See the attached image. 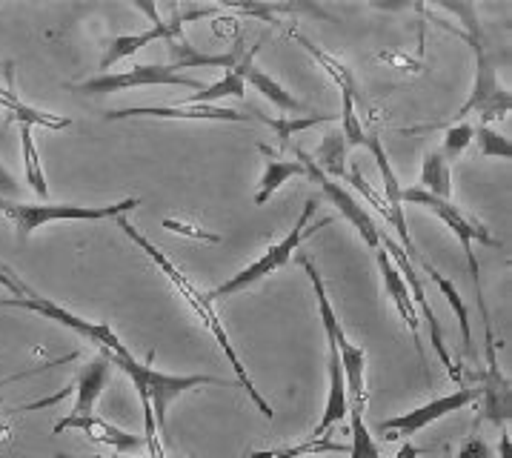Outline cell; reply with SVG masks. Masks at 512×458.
<instances>
[{
  "label": "cell",
  "mask_w": 512,
  "mask_h": 458,
  "mask_svg": "<svg viewBox=\"0 0 512 458\" xmlns=\"http://www.w3.org/2000/svg\"><path fill=\"white\" fill-rule=\"evenodd\" d=\"M115 221H118V227L123 229V235H126V238H129L132 244H138V247H141V250H144L146 255H149V258L155 261V267L164 272L166 281H169V284L175 287V292H178V295L184 298L186 304H189V310L198 315V321H201L206 330L212 333V338L218 341V347H221L226 358H229L232 370H235V375H238V387H244L246 393H249V398H252V401L258 404L261 416L272 421V418H275V413H272V407H269L267 401H264V396H261V393L255 390L252 378H249V373H246V364L241 361V358H238V353H235V347H232V341H229V333H226L224 321H221V318H218V313H215V301H209V295L198 290V287H195V284H192V281L186 278L184 272L178 270V264H175V261H172V258L166 255V252L158 250V247H155V244H152V241H149L146 235H141V229L132 227V221H126L123 215H121V218H115Z\"/></svg>",
  "instance_id": "6da1fadb"
},
{
  "label": "cell",
  "mask_w": 512,
  "mask_h": 458,
  "mask_svg": "<svg viewBox=\"0 0 512 458\" xmlns=\"http://www.w3.org/2000/svg\"><path fill=\"white\" fill-rule=\"evenodd\" d=\"M447 9L464 18V29L467 32H458V35L467 38V43L472 46V55H475V84H472L470 98L458 106V112L452 115L450 124H461L470 115H478L481 124L487 126L495 118H504L512 106L510 92L498 84V55L492 52L490 41H487L481 23L475 18V9L472 6L458 3V6H447Z\"/></svg>",
  "instance_id": "7a4b0ae2"
},
{
  "label": "cell",
  "mask_w": 512,
  "mask_h": 458,
  "mask_svg": "<svg viewBox=\"0 0 512 458\" xmlns=\"http://www.w3.org/2000/svg\"><path fill=\"white\" fill-rule=\"evenodd\" d=\"M109 358L112 367H118L123 373L132 378L138 396H146L149 407H152V416H155V427L158 433L166 430V413H169V404L178 396H184L186 390H195V387H206V384H224V387H238V381H224L218 375H169L155 370V353L146 355V361H135V355L129 350L123 353H101Z\"/></svg>",
  "instance_id": "3957f363"
},
{
  "label": "cell",
  "mask_w": 512,
  "mask_h": 458,
  "mask_svg": "<svg viewBox=\"0 0 512 458\" xmlns=\"http://www.w3.org/2000/svg\"><path fill=\"white\" fill-rule=\"evenodd\" d=\"M415 204V207L430 209L435 218H441L447 227L452 229V235L461 241V250H464V258L470 264L472 284H475V304H478V313H481V321H484V335L492 333V318L490 310H487V301H484V290H481V267H478V258L472 252V244H484V247H504L490 229L484 227L478 218H472L467 212H461V207H455L452 201H441L430 192H424L421 187L401 189V204Z\"/></svg>",
  "instance_id": "277c9868"
},
{
  "label": "cell",
  "mask_w": 512,
  "mask_h": 458,
  "mask_svg": "<svg viewBox=\"0 0 512 458\" xmlns=\"http://www.w3.org/2000/svg\"><path fill=\"white\" fill-rule=\"evenodd\" d=\"M301 264L307 270L309 281H312V290H315V298H318V315L324 321V333L327 338H332L335 350H338V358H341V367H344V378H347V398H349V410L355 413H364L367 410V384H364V373H367V353L364 347L352 344L341 327V318L332 310V301L327 295V284L321 278L318 267L309 261L307 255H301Z\"/></svg>",
  "instance_id": "5b68a950"
},
{
  "label": "cell",
  "mask_w": 512,
  "mask_h": 458,
  "mask_svg": "<svg viewBox=\"0 0 512 458\" xmlns=\"http://www.w3.org/2000/svg\"><path fill=\"white\" fill-rule=\"evenodd\" d=\"M315 209H318V198H307V204L301 209V215H298V221H295V227L289 232L284 241H278V244H272L258 261H252L249 267L238 272V275H232L229 281H224L221 287H215L212 292H206L209 295V301H218V298H229V295H235V292H244L249 287H255V284H261L264 278L269 275H275L278 270H284L289 261H292V255L298 252V247L307 241L309 235H315L318 229H327L332 224V218H321L318 224H312V215H315Z\"/></svg>",
  "instance_id": "8992f818"
},
{
  "label": "cell",
  "mask_w": 512,
  "mask_h": 458,
  "mask_svg": "<svg viewBox=\"0 0 512 458\" xmlns=\"http://www.w3.org/2000/svg\"><path fill=\"white\" fill-rule=\"evenodd\" d=\"M135 207H141V198H123L109 207H81V204H21L0 195V212L15 224L18 241H26L32 229L52 221H106V218H121L123 212Z\"/></svg>",
  "instance_id": "52a82bcc"
},
{
  "label": "cell",
  "mask_w": 512,
  "mask_h": 458,
  "mask_svg": "<svg viewBox=\"0 0 512 458\" xmlns=\"http://www.w3.org/2000/svg\"><path fill=\"white\" fill-rule=\"evenodd\" d=\"M0 307H12V310H29V313H38L55 324H61L66 330H72L75 335H81L83 341H89L98 353H123L126 344H123L118 335L109 330V324H98V321H86L81 315L69 313L58 307L55 301L43 298L38 292L26 290V295H15V298H0Z\"/></svg>",
  "instance_id": "ba28073f"
},
{
  "label": "cell",
  "mask_w": 512,
  "mask_h": 458,
  "mask_svg": "<svg viewBox=\"0 0 512 458\" xmlns=\"http://www.w3.org/2000/svg\"><path fill=\"white\" fill-rule=\"evenodd\" d=\"M135 86H184V89H198V92L206 89L204 81L175 72L169 63H135L126 72H103L98 78H89L83 84H69L66 89L81 92V95H109V92L135 89Z\"/></svg>",
  "instance_id": "9c48e42d"
},
{
  "label": "cell",
  "mask_w": 512,
  "mask_h": 458,
  "mask_svg": "<svg viewBox=\"0 0 512 458\" xmlns=\"http://www.w3.org/2000/svg\"><path fill=\"white\" fill-rule=\"evenodd\" d=\"M381 244H384V250H387V255L392 258V264H395V267H398V272H401L404 284L410 287L415 310H421V313H424V318H427V324H430L432 350H435V355L441 358V364L447 367V375H450L452 381H461V370L452 364L450 350H447V344H444V333H441V321H438V315H435V310L430 307V301H427V292H424V278L418 275V267H415L410 258H407V250H404V247H401V244H398L392 235L381 232Z\"/></svg>",
  "instance_id": "30bf717a"
},
{
  "label": "cell",
  "mask_w": 512,
  "mask_h": 458,
  "mask_svg": "<svg viewBox=\"0 0 512 458\" xmlns=\"http://www.w3.org/2000/svg\"><path fill=\"white\" fill-rule=\"evenodd\" d=\"M295 155H298V164L304 167V172H307L309 178L321 187V192H324V198H327L329 204H332V207H338V212L344 215V221H349L352 227L358 229L361 241L367 244L369 250H381V229H378V224L372 221V215L364 209V204H358V201H355V198H352L347 189L341 187L335 178L324 175L307 149H301V146H298V149H295Z\"/></svg>",
  "instance_id": "8fae6325"
},
{
  "label": "cell",
  "mask_w": 512,
  "mask_h": 458,
  "mask_svg": "<svg viewBox=\"0 0 512 458\" xmlns=\"http://www.w3.org/2000/svg\"><path fill=\"white\" fill-rule=\"evenodd\" d=\"M472 401H478V390H452L450 396H441L430 401V404H424V407H415L410 413H404V416H392L387 421H381L378 424V430L381 433H390L387 438H398V436H415V433H421L424 427H430L435 421H441L444 416H450V413H458V410H464V407H470Z\"/></svg>",
  "instance_id": "7c38bea8"
},
{
  "label": "cell",
  "mask_w": 512,
  "mask_h": 458,
  "mask_svg": "<svg viewBox=\"0 0 512 458\" xmlns=\"http://www.w3.org/2000/svg\"><path fill=\"white\" fill-rule=\"evenodd\" d=\"M487 370L481 373V416L475 418V427L481 421H492L495 427L507 430L512 418V390L507 375L498 370V355H495V333H487Z\"/></svg>",
  "instance_id": "4fadbf2b"
},
{
  "label": "cell",
  "mask_w": 512,
  "mask_h": 458,
  "mask_svg": "<svg viewBox=\"0 0 512 458\" xmlns=\"http://www.w3.org/2000/svg\"><path fill=\"white\" fill-rule=\"evenodd\" d=\"M138 9L146 12L149 18H152V29H144V32H138V35H121V38H115V41L106 46V52H103L101 58V69H112L115 63L123 61V58H132L138 49H144L149 43L155 41H172V38H178V35H184V18H181V12L175 9V15L164 21L161 15H158V9L152 6V3H138Z\"/></svg>",
  "instance_id": "5bb4252c"
},
{
  "label": "cell",
  "mask_w": 512,
  "mask_h": 458,
  "mask_svg": "<svg viewBox=\"0 0 512 458\" xmlns=\"http://www.w3.org/2000/svg\"><path fill=\"white\" fill-rule=\"evenodd\" d=\"M123 118H166V121H229V124H244L255 121L252 115H241L226 106H129V109H115L106 112V121H123Z\"/></svg>",
  "instance_id": "9a60e30c"
},
{
  "label": "cell",
  "mask_w": 512,
  "mask_h": 458,
  "mask_svg": "<svg viewBox=\"0 0 512 458\" xmlns=\"http://www.w3.org/2000/svg\"><path fill=\"white\" fill-rule=\"evenodd\" d=\"M375 258H378V270L384 275V290L390 295V301L395 304V310L401 313V318L407 321V327H410L412 341H415V350L421 355V361L427 364V355H424V344H421V321H418V310H415V304H412V295L410 287L404 284V278H401V272L398 267L392 264V258L387 255V250L381 247V250H375Z\"/></svg>",
  "instance_id": "2e32d148"
},
{
  "label": "cell",
  "mask_w": 512,
  "mask_h": 458,
  "mask_svg": "<svg viewBox=\"0 0 512 458\" xmlns=\"http://www.w3.org/2000/svg\"><path fill=\"white\" fill-rule=\"evenodd\" d=\"M63 430H78V433H83L89 441L103 444V447H112V450H118V453H129V450H138L141 444H146L141 436L126 433V430H121V427H115V424H109V421H103V418L98 416L61 418V421L55 424V433H63Z\"/></svg>",
  "instance_id": "e0dca14e"
},
{
  "label": "cell",
  "mask_w": 512,
  "mask_h": 458,
  "mask_svg": "<svg viewBox=\"0 0 512 458\" xmlns=\"http://www.w3.org/2000/svg\"><path fill=\"white\" fill-rule=\"evenodd\" d=\"M327 378H329V393L327 404H324V416H321V424L315 427L312 438H324L335 427L341 424L344 418L349 416V398H347V378H344V367H341V358H338V350L332 344V338H327Z\"/></svg>",
  "instance_id": "ac0fdd59"
},
{
  "label": "cell",
  "mask_w": 512,
  "mask_h": 458,
  "mask_svg": "<svg viewBox=\"0 0 512 458\" xmlns=\"http://www.w3.org/2000/svg\"><path fill=\"white\" fill-rule=\"evenodd\" d=\"M109 375H112V364H109L106 355L98 353L95 358H89V361L83 364L81 373L75 378V384L69 387V390L75 393V407H72L69 416H95V404H98V398H101Z\"/></svg>",
  "instance_id": "d6986e66"
},
{
  "label": "cell",
  "mask_w": 512,
  "mask_h": 458,
  "mask_svg": "<svg viewBox=\"0 0 512 458\" xmlns=\"http://www.w3.org/2000/svg\"><path fill=\"white\" fill-rule=\"evenodd\" d=\"M258 46H261V41L255 43L249 52H244V58L238 61V69H241V75H244L246 84H252L264 98H267L269 104H275L278 109H284V112H307V115H312V109H309L307 104H301L292 92H287L284 86L278 84L275 78H269L267 72H261L258 66H255V55H258Z\"/></svg>",
  "instance_id": "ffe728a7"
},
{
  "label": "cell",
  "mask_w": 512,
  "mask_h": 458,
  "mask_svg": "<svg viewBox=\"0 0 512 458\" xmlns=\"http://www.w3.org/2000/svg\"><path fill=\"white\" fill-rule=\"evenodd\" d=\"M169 43V55H172V69L175 72H181V69H209V66H218V69H232L235 63L244 58V46L241 43H235L232 46V52H226V55H201L192 43L186 41V35H178V38H172Z\"/></svg>",
  "instance_id": "44dd1931"
},
{
  "label": "cell",
  "mask_w": 512,
  "mask_h": 458,
  "mask_svg": "<svg viewBox=\"0 0 512 458\" xmlns=\"http://www.w3.org/2000/svg\"><path fill=\"white\" fill-rule=\"evenodd\" d=\"M289 38H292V41H298L301 46H304V49H307L309 58L318 63V66H321V69L327 72L329 78H332V81L338 84V92H341V95H349V98H352L355 104L361 101V92H358V81H355V72L349 69L347 63H341L338 58H332L329 52H324V49H321L318 43L309 41L307 35H301L298 29H289Z\"/></svg>",
  "instance_id": "7402d4cb"
},
{
  "label": "cell",
  "mask_w": 512,
  "mask_h": 458,
  "mask_svg": "<svg viewBox=\"0 0 512 458\" xmlns=\"http://www.w3.org/2000/svg\"><path fill=\"white\" fill-rule=\"evenodd\" d=\"M0 106L9 112V121H15L18 126H46V129H66V126H72V118L52 115V112H43V109L23 104L21 98L12 89H6V86H0Z\"/></svg>",
  "instance_id": "603a6c76"
},
{
  "label": "cell",
  "mask_w": 512,
  "mask_h": 458,
  "mask_svg": "<svg viewBox=\"0 0 512 458\" xmlns=\"http://www.w3.org/2000/svg\"><path fill=\"white\" fill-rule=\"evenodd\" d=\"M261 152L267 155V169H264V178H261V187L255 195V204L264 207L269 198L278 192V189L287 184L292 175H307L304 167L298 161H287V158H278L275 152H269V146H261Z\"/></svg>",
  "instance_id": "cb8c5ba5"
},
{
  "label": "cell",
  "mask_w": 512,
  "mask_h": 458,
  "mask_svg": "<svg viewBox=\"0 0 512 458\" xmlns=\"http://www.w3.org/2000/svg\"><path fill=\"white\" fill-rule=\"evenodd\" d=\"M421 189L441 201H452V164L441 149H430L421 164Z\"/></svg>",
  "instance_id": "d4e9b609"
},
{
  "label": "cell",
  "mask_w": 512,
  "mask_h": 458,
  "mask_svg": "<svg viewBox=\"0 0 512 458\" xmlns=\"http://www.w3.org/2000/svg\"><path fill=\"white\" fill-rule=\"evenodd\" d=\"M415 267H421V270L430 275V281L438 287V290L444 292V298L450 301L452 313H455V318H458V327H461V338H464V350L470 353L472 350V330H470V310H467V301L461 298V292H458V287L452 284L450 278H444L441 272L435 270L432 264H427V261H421V264H415Z\"/></svg>",
  "instance_id": "484cf974"
},
{
  "label": "cell",
  "mask_w": 512,
  "mask_h": 458,
  "mask_svg": "<svg viewBox=\"0 0 512 458\" xmlns=\"http://www.w3.org/2000/svg\"><path fill=\"white\" fill-rule=\"evenodd\" d=\"M252 118H255V121H261V124H267L269 129H275V135L281 138V149H287L289 141H292L295 135L307 132V129H312V126L335 124V121H338V115H318V112H312V115H307V118H295V115H287V118H267V115L255 112Z\"/></svg>",
  "instance_id": "4316f807"
},
{
  "label": "cell",
  "mask_w": 512,
  "mask_h": 458,
  "mask_svg": "<svg viewBox=\"0 0 512 458\" xmlns=\"http://www.w3.org/2000/svg\"><path fill=\"white\" fill-rule=\"evenodd\" d=\"M344 155H347V141H344V135H341V129L335 126L332 132L324 135V141L318 146V152L312 155L315 158V164L318 169L329 175V178H347V167H344Z\"/></svg>",
  "instance_id": "83f0119b"
},
{
  "label": "cell",
  "mask_w": 512,
  "mask_h": 458,
  "mask_svg": "<svg viewBox=\"0 0 512 458\" xmlns=\"http://www.w3.org/2000/svg\"><path fill=\"white\" fill-rule=\"evenodd\" d=\"M246 95V81L244 75H241V69H238V63L224 72V78L218 81V84H209L204 92H198V95H192L186 104L192 106H215V101H221V98H244Z\"/></svg>",
  "instance_id": "f1b7e54d"
},
{
  "label": "cell",
  "mask_w": 512,
  "mask_h": 458,
  "mask_svg": "<svg viewBox=\"0 0 512 458\" xmlns=\"http://www.w3.org/2000/svg\"><path fill=\"white\" fill-rule=\"evenodd\" d=\"M23 138V167H26V184L32 187V192L46 201L49 198V187H46V175L41 167V155L35 149V138H32V126H21Z\"/></svg>",
  "instance_id": "f546056e"
},
{
  "label": "cell",
  "mask_w": 512,
  "mask_h": 458,
  "mask_svg": "<svg viewBox=\"0 0 512 458\" xmlns=\"http://www.w3.org/2000/svg\"><path fill=\"white\" fill-rule=\"evenodd\" d=\"M349 447H344L341 441H327V438H309L304 444L295 447H278V450H255L246 458H304L315 456V453H344Z\"/></svg>",
  "instance_id": "4dcf8cb0"
},
{
  "label": "cell",
  "mask_w": 512,
  "mask_h": 458,
  "mask_svg": "<svg viewBox=\"0 0 512 458\" xmlns=\"http://www.w3.org/2000/svg\"><path fill=\"white\" fill-rule=\"evenodd\" d=\"M349 421H352V444H349V458H381V447L375 444V438L364 424V413L349 410Z\"/></svg>",
  "instance_id": "1f68e13d"
},
{
  "label": "cell",
  "mask_w": 512,
  "mask_h": 458,
  "mask_svg": "<svg viewBox=\"0 0 512 458\" xmlns=\"http://www.w3.org/2000/svg\"><path fill=\"white\" fill-rule=\"evenodd\" d=\"M475 146H478V155L481 158H512V144L510 138H504V135H498L495 129L490 126L478 124L475 126Z\"/></svg>",
  "instance_id": "d6a6232c"
},
{
  "label": "cell",
  "mask_w": 512,
  "mask_h": 458,
  "mask_svg": "<svg viewBox=\"0 0 512 458\" xmlns=\"http://www.w3.org/2000/svg\"><path fill=\"white\" fill-rule=\"evenodd\" d=\"M472 138H475V126H472L470 121L450 124L447 135H444V144L438 146V149L444 152V158L452 164V161H458V158L467 152V146L472 144Z\"/></svg>",
  "instance_id": "836d02e7"
},
{
  "label": "cell",
  "mask_w": 512,
  "mask_h": 458,
  "mask_svg": "<svg viewBox=\"0 0 512 458\" xmlns=\"http://www.w3.org/2000/svg\"><path fill=\"white\" fill-rule=\"evenodd\" d=\"M338 118H341V135H344L347 146H364L367 132L361 126V118L355 112V101L349 95H341V115Z\"/></svg>",
  "instance_id": "e575fe53"
},
{
  "label": "cell",
  "mask_w": 512,
  "mask_h": 458,
  "mask_svg": "<svg viewBox=\"0 0 512 458\" xmlns=\"http://www.w3.org/2000/svg\"><path fill=\"white\" fill-rule=\"evenodd\" d=\"M164 229H169V232H178V235H186V238H192V241H209V244H221V235H215V232H206V229L189 227V224L172 221V218H166Z\"/></svg>",
  "instance_id": "d590c367"
},
{
  "label": "cell",
  "mask_w": 512,
  "mask_h": 458,
  "mask_svg": "<svg viewBox=\"0 0 512 458\" xmlns=\"http://www.w3.org/2000/svg\"><path fill=\"white\" fill-rule=\"evenodd\" d=\"M455 458H495V453H492L490 444H487L484 438L470 436L461 444V450H458V456Z\"/></svg>",
  "instance_id": "8d00e7d4"
},
{
  "label": "cell",
  "mask_w": 512,
  "mask_h": 458,
  "mask_svg": "<svg viewBox=\"0 0 512 458\" xmlns=\"http://www.w3.org/2000/svg\"><path fill=\"white\" fill-rule=\"evenodd\" d=\"M0 287H6L9 292H15V295H26V284L23 281H15V278H9V270L6 267H0Z\"/></svg>",
  "instance_id": "74e56055"
},
{
  "label": "cell",
  "mask_w": 512,
  "mask_h": 458,
  "mask_svg": "<svg viewBox=\"0 0 512 458\" xmlns=\"http://www.w3.org/2000/svg\"><path fill=\"white\" fill-rule=\"evenodd\" d=\"M15 189H18L15 178L9 175V169L0 164V195H3V198H9V195H15Z\"/></svg>",
  "instance_id": "f35d334b"
},
{
  "label": "cell",
  "mask_w": 512,
  "mask_h": 458,
  "mask_svg": "<svg viewBox=\"0 0 512 458\" xmlns=\"http://www.w3.org/2000/svg\"><path fill=\"white\" fill-rule=\"evenodd\" d=\"M498 458H510V430H501V456Z\"/></svg>",
  "instance_id": "ab89813d"
}]
</instances>
